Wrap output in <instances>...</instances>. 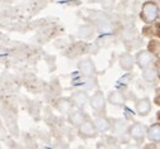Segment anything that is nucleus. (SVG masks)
<instances>
[{"label": "nucleus", "mask_w": 160, "mask_h": 149, "mask_svg": "<svg viewBox=\"0 0 160 149\" xmlns=\"http://www.w3.org/2000/svg\"><path fill=\"white\" fill-rule=\"evenodd\" d=\"M159 15H160V7L156 2H154V0H146V2L142 3L140 13H139V18L144 24L151 25L156 23L159 19Z\"/></svg>", "instance_id": "obj_1"}, {"label": "nucleus", "mask_w": 160, "mask_h": 149, "mask_svg": "<svg viewBox=\"0 0 160 149\" xmlns=\"http://www.w3.org/2000/svg\"><path fill=\"white\" fill-rule=\"evenodd\" d=\"M88 105L93 110L95 115H106V105H107V101H106L105 94L101 90H96L90 96Z\"/></svg>", "instance_id": "obj_2"}, {"label": "nucleus", "mask_w": 160, "mask_h": 149, "mask_svg": "<svg viewBox=\"0 0 160 149\" xmlns=\"http://www.w3.org/2000/svg\"><path fill=\"white\" fill-rule=\"evenodd\" d=\"M146 131H148V126L144 123L134 121L129 125L128 135H129L130 139H132L134 141L140 144L146 139Z\"/></svg>", "instance_id": "obj_3"}, {"label": "nucleus", "mask_w": 160, "mask_h": 149, "mask_svg": "<svg viewBox=\"0 0 160 149\" xmlns=\"http://www.w3.org/2000/svg\"><path fill=\"white\" fill-rule=\"evenodd\" d=\"M154 63H155V56L149 49H140L139 52H136V54H135V64H138V67L141 71L145 69V68L152 67Z\"/></svg>", "instance_id": "obj_4"}, {"label": "nucleus", "mask_w": 160, "mask_h": 149, "mask_svg": "<svg viewBox=\"0 0 160 149\" xmlns=\"http://www.w3.org/2000/svg\"><path fill=\"white\" fill-rule=\"evenodd\" d=\"M77 133H78V136L82 139H95L98 135V133L93 125V121L90 118L87 120H85L77 128Z\"/></svg>", "instance_id": "obj_5"}, {"label": "nucleus", "mask_w": 160, "mask_h": 149, "mask_svg": "<svg viewBox=\"0 0 160 149\" xmlns=\"http://www.w3.org/2000/svg\"><path fill=\"white\" fill-rule=\"evenodd\" d=\"M77 68L79 71V73L82 76L87 77V79H91V77H95L96 73H97V68H96V64L95 62L92 61V58L87 57V58H83L78 62L77 64Z\"/></svg>", "instance_id": "obj_6"}, {"label": "nucleus", "mask_w": 160, "mask_h": 149, "mask_svg": "<svg viewBox=\"0 0 160 149\" xmlns=\"http://www.w3.org/2000/svg\"><path fill=\"white\" fill-rule=\"evenodd\" d=\"M134 109H135V113L139 115V116H148L151 110H152V102L149 97H140V99H136L135 100V104H134Z\"/></svg>", "instance_id": "obj_7"}, {"label": "nucleus", "mask_w": 160, "mask_h": 149, "mask_svg": "<svg viewBox=\"0 0 160 149\" xmlns=\"http://www.w3.org/2000/svg\"><path fill=\"white\" fill-rule=\"evenodd\" d=\"M67 118H68V123L72 125V126H74L76 129L81 125L85 120H87L90 116L85 113L83 111V109H78V107H73L72 109V111L67 115Z\"/></svg>", "instance_id": "obj_8"}, {"label": "nucleus", "mask_w": 160, "mask_h": 149, "mask_svg": "<svg viewBox=\"0 0 160 149\" xmlns=\"http://www.w3.org/2000/svg\"><path fill=\"white\" fill-rule=\"evenodd\" d=\"M69 97L74 107H78V109H83L85 106L88 105V101H90V95L85 90H74Z\"/></svg>", "instance_id": "obj_9"}, {"label": "nucleus", "mask_w": 160, "mask_h": 149, "mask_svg": "<svg viewBox=\"0 0 160 149\" xmlns=\"http://www.w3.org/2000/svg\"><path fill=\"white\" fill-rule=\"evenodd\" d=\"M92 121H93V125L98 134H106V133L111 131L112 121L106 115H95Z\"/></svg>", "instance_id": "obj_10"}, {"label": "nucleus", "mask_w": 160, "mask_h": 149, "mask_svg": "<svg viewBox=\"0 0 160 149\" xmlns=\"http://www.w3.org/2000/svg\"><path fill=\"white\" fill-rule=\"evenodd\" d=\"M106 101L112 105V106H116V107H122L125 104H126V95L120 91V90H112L107 97H106Z\"/></svg>", "instance_id": "obj_11"}, {"label": "nucleus", "mask_w": 160, "mask_h": 149, "mask_svg": "<svg viewBox=\"0 0 160 149\" xmlns=\"http://www.w3.org/2000/svg\"><path fill=\"white\" fill-rule=\"evenodd\" d=\"M118 66L124 71H132L135 64V56L130 52H122L118 56Z\"/></svg>", "instance_id": "obj_12"}, {"label": "nucleus", "mask_w": 160, "mask_h": 149, "mask_svg": "<svg viewBox=\"0 0 160 149\" xmlns=\"http://www.w3.org/2000/svg\"><path fill=\"white\" fill-rule=\"evenodd\" d=\"M54 107L62 115H68L72 111V109L74 107V105H73L71 97H59V99L56 100Z\"/></svg>", "instance_id": "obj_13"}, {"label": "nucleus", "mask_w": 160, "mask_h": 149, "mask_svg": "<svg viewBox=\"0 0 160 149\" xmlns=\"http://www.w3.org/2000/svg\"><path fill=\"white\" fill-rule=\"evenodd\" d=\"M128 129H129V125H128L125 119H116L112 121L111 130L117 136H122V135L128 134Z\"/></svg>", "instance_id": "obj_14"}, {"label": "nucleus", "mask_w": 160, "mask_h": 149, "mask_svg": "<svg viewBox=\"0 0 160 149\" xmlns=\"http://www.w3.org/2000/svg\"><path fill=\"white\" fill-rule=\"evenodd\" d=\"M146 139L155 144L160 143V123H154L150 126H148Z\"/></svg>", "instance_id": "obj_15"}, {"label": "nucleus", "mask_w": 160, "mask_h": 149, "mask_svg": "<svg viewBox=\"0 0 160 149\" xmlns=\"http://www.w3.org/2000/svg\"><path fill=\"white\" fill-rule=\"evenodd\" d=\"M141 74H142V79L146 82H154L158 79V71H156V68H154V66L142 69V73Z\"/></svg>", "instance_id": "obj_16"}, {"label": "nucleus", "mask_w": 160, "mask_h": 149, "mask_svg": "<svg viewBox=\"0 0 160 149\" xmlns=\"http://www.w3.org/2000/svg\"><path fill=\"white\" fill-rule=\"evenodd\" d=\"M103 149H122V148L118 144H116V143H112V141H110V143H106V144H105Z\"/></svg>", "instance_id": "obj_17"}, {"label": "nucleus", "mask_w": 160, "mask_h": 149, "mask_svg": "<svg viewBox=\"0 0 160 149\" xmlns=\"http://www.w3.org/2000/svg\"><path fill=\"white\" fill-rule=\"evenodd\" d=\"M154 102L160 106V87L156 89V92H155V96H154Z\"/></svg>", "instance_id": "obj_18"}, {"label": "nucleus", "mask_w": 160, "mask_h": 149, "mask_svg": "<svg viewBox=\"0 0 160 149\" xmlns=\"http://www.w3.org/2000/svg\"><path fill=\"white\" fill-rule=\"evenodd\" d=\"M125 149H142V148L140 146L139 143H131V144H128L125 146Z\"/></svg>", "instance_id": "obj_19"}, {"label": "nucleus", "mask_w": 160, "mask_h": 149, "mask_svg": "<svg viewBox=\"0 0 160 149\" xmlns=\"http://www.w3.org/2000/svg\"><path fill=\"white\" fill-rule=\"evenodd\" d=\"M53 149H69V148H68L66 144H63V143H57Z\"/></svg>", "instance_id": "obj_20"}, {"label": "nucleus", "mask_w": 160, "mask_h": 149, "mask_svg": "<svg viewBox=\"0 0 160 149\" xmlns=\"http://www.w3.org/2000/svg\"><path fill=\"white\" fill-rule=\"evenodd\" d=\"M142 149H158V148H156V144H155V143H151V141H150V143H149L148 145H145Z\"/></svg>", "instance_id": "obj_21"}, {"label": "nucleus", "mask_w": 160, "mask_h": 149, "mask_svg": "<svg viewBox=\"0 0 160 149\" xmlns=\"http://www.w3.org/2000/svg\"><path fill=\"white\" fill-rule=\"evenodd\" d=\"M91 3H93V4H101V3H103L105 0H90Z\"/></svg>", "instance_id": "obj_22"}, {"label": "nucleus", "mask_w": 160, "mask_h": 149, "mask_svg": "<svg viewBox=\"0 0 160 149\" xmlns=\"http://www.w3.org/2000/svg\"><path fill=\"white\" fill-rule=\"evenodd\" d=\"M0 149H2V145H0Z\"/></svg>", "instance_id": "obj_23"}]
</instances>
